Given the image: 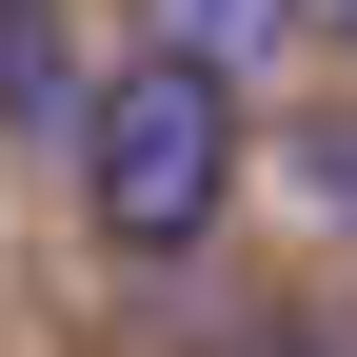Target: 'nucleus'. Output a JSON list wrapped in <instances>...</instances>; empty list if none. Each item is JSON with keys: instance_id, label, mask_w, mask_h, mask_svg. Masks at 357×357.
<instances>
[{"instance_id": "1", "label": "nucleus", "mask_w": 357, "mask_h": 357, "mask_svg": "<svg viewBox=\"0 0 357 357\" xmlns=\"http://www.w3.org/2000/svg\"><path fill=\"white\" fill-rule=\"evenodd\" d=\"M79 199H100L119 258L218 238V199H238V100H218V79H178V60H119L100 100H79Z\"/></svg>"}, {"instance_id": "2", "label": "nucleus", "mask_w": 357, "mask_h": 357, "mask_svg": "<svg viewBox=\"0 0 357 357\" xmlns=\"http://www.w3.org/2000/svg\"><path fill=\"white\" fill-rule=\"evenodd\" d=\"M298 40H318V0H139V60H178V79H278Z\"/></svg>"}, {"instance_id": "3", "label": "nucleus", "mask_w": 357, "mask_h": 357, "mask_svg": "<svg viewBox=\"0 0 357 357\" xmlns=\"http://www.w3.org/2000/svg\"><path fill=\"white\" fill-rule=\"evenodd\" d=\"M79 100H100V79H79V20L60 0H0V119H20V139H79Z\"/></svg>"}, {"instance_id": "4", "label": "nucleus", "mask_w": 357, "mask_h": 357, "mask_svg": "<svg viewBox=\"0 0 357 357\" xmlns=\"http://www.w3.org/2000/svg\"><path fill=\"white\" fill-rule=\"evenodd\" d=\"M298 159H318V199L357 218V119H318V139H298Z\"/></svg>"}, {"instance_id": "5", "label": "nucleus", "mask_w": 357, "mask_h": 357, "mask_svg": "<svg viewBox=\"0 0 357 357\" xmlns=\"http://www.w3.org/2000/svg\"><path fill=\"white\" fill-rule=\"evenodd\" d=\"M238 357H357V337H318V318H258V337H238Z\"/></svg>"}, {"instance_id": "6", "label": "nucleus", "mask_w": 357, "mask_h": 357, "mask_svg": "<svg viewBox=\"0 0 357 357\" xmlns=\"http://www.w3.org/2000/svg\"><path fill=\"white\" fill-rule=\"evenodd\" d=\"M318 40H337V60H357V0H318Z\"/></svg>"}]
</instances>
